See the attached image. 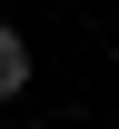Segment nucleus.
I'll return each instance as SVG.
<instances>
[{"label":"nucleus","mask_w":119,"mask_h":129,"mask_svg":"<svg viewBox=\"0 0 119 129\" xmlns=\"http://www.w3.org/2000/svg\"><path fill=\"white\" fill-rule=\"evenodd\" d=\"M20 89H30V40L0 20V99H20Z\"/></svg>","instance_id":"nucleus-1"}]
</instances>
